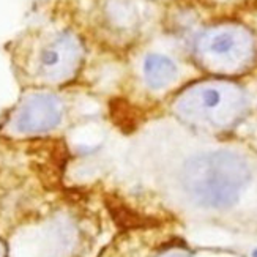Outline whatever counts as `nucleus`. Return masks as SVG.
<instances>
[{"mask_svg":"<svg viewBox=\"0 0 257 257\" xmlns=\"http://www.w3.org/2000/svg\"><path fill=\"white\" fill-rule=\"evenodd\" d=\"M251 180L246 160L232 152H210L191 156L180 174L183 191L204 208L224 210L238 202Z\"/></svg>","mask_w":257,"mask_h":257,"instance_id":"f257e3e1","label":"nucleus"},{"mask_svg":"<svg viewBox=\"0 0 257 257\" xmlns=\"http://www.w3.org/2000/svg\"><path fill=\"white\" fill-rule=\"evenodd\" d=\"M82 57V46L73 33L44 30L21 41L18 65L33 84L59 85L76 76Z\"/></svg>","mask_w":257,"mask_h":257,"instance_id":"f03ea898","label":"nucleus"},{"mask_svg":"<svg viewBox=\"0 0 257 257\" xmlns=\"http://www.w3.org/2000/svg\"><path fill=\"white\" fill-rule=\"evenodd\" d=\"M175 114L186 123L205 130H226L246 110L241 88L226 81H205L188 87L177 96Z\"/></svg>","mask_w":257,"mask_h":257,"instance_id":"7ed1b4c3","label":"nucleus"},{"mask_svg":"<svg viewBox=\"0 0 257 257\" xmlns=\"http://www.w3.org/2000/svg\"><path fill=\"white\" fill-rule=\"evenodd\" d=\"M194 54L197 63L210 73L237 74L254 63L257 41L241 26H216L197 38Z\"/></svg>","mask_w":257,"mask_h":257,"instance_id":"20e7f679","label":"nucleus"},{"mask_svg":"<svg viewBox=\"0 0 257 257\" xmlns=\"http://www.w3.org/2000/svg\"><path fill=\"white\" fill-rule=\"evenodd\" d=\"M63 107L57 96L49 93H33L22 99L8 120V128L16 134H41L60 123Z\"/></svg>","mask_w":257,"mask_h":257,"instance_id":"39448f33","label":"nucleus"},{"mask_svg":"<svg viewBox=\"0 0 257 257\" xmlns=\"http://www.w3.org/2000/svg\"><path fill=\"white\" fill-rule=\"evenodd\" d=\"M144 77L149 87L161 90L177 79V66L166 55L150 54L144 60Z\"/></svg>","mask_w":257,"mask_h":257,"instance_id":"423d86ee","label":"nucleus"},{"mask_svg":"<svg viewBox=\"0 0 257 257\" xmlns=\"http://www.w3.org/2000/svg\"><path fill=\"white\" fill-rule=\"evenodd\" d=\"M160 257H191V255L183 249H171V251H166L164 254H161Z\"/></svg>","mask_w":257,"mask_h":257,"instance_id":"0eeeda50","label":"nucleus"},{"mask_svg":"<svg viewBox=\"0 0 257 257\" xmlns=\"http://www.w3.org/2000/svg\"><path fill=\"white\" fill-rule=\"evenodd\" d=\"M0 257H5V248L2 243H0Z\"/></svg>","mask_w":257,"mask_h":257,"instance_id":"6e6552de","label":"nucleus"},{"mask_svg":"<svg viewBox=\"0 0 257 257\" xmlns=\"http://www.w3.org/2000/svg\"><path fill=\"white\" fill-rule=\"evenodd\" d=\"M252 257H257V249H255V251L252 252Z\"/></svg>","mask_w":257,"mask_h":257,"instance_id":"1a4fd4ad","label":"nucleus"}]
</instances>
